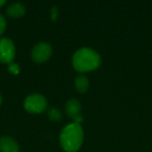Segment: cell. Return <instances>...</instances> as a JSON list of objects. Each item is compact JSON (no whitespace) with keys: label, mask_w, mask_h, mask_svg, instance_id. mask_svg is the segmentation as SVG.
I'll use <instances>...</instances> for the list:
<instances>
[{"label":"cell","mask_w":152,"mask_h":152,"mask_svg":"<svg viewBox=\"0 0 152 152\" xmlns=\"http://www.w3.org/2000/svg\"><path fill=\"white\" fill-rule=\"evenodd\" d=\"M74 69L80 73L91 72L96 70L101 64V56L91 48H80L77 50L72 58Z\"/></svg>","instance_id":"cell-1"},{"label":"cell","mask_w":152,"mask_h":152,"mask_svg":"<svg viewBox=\"0 0 152 152\" xmlns=\"http://www.w3.org/2000/svg\"><path fill=\"white\" fill-rule=\"evenodd\" d=\"M83 142V130L78 123L68 124L59 134V143L66 152H76L81 147Z\"/></svg>","instance_id":"cell-2"},{"label":"cell","mask_w":152,"mask_h":152,"mask_svg":"<svg viewBox=\"0 0 152 152\" xmlns=\"http://www.w3.org/2000/svg\"><path fill=\"white\" fill-rule=\"evenodd\" d=\"M47 107V100L43 95L32 94L25 98L24 100V108L31 114H40L43 113Z\"/></svg>","instance_id":"cell-3"},{"label":"cell","mask_w":152,"mask_h":152,"mask_svg":"<svg viewBox=\"0 0 152 152\" xmlns=\"http://www.w3.org/2000/svg\"><path fill=\"white\" fill-rule=\"evenodd\" d=\"M16 55V49L13 41L7 38L0 39V63L12 64Z\"/></svg>","instance_id":"cell-4"},{"label":"cell","mask_w":152,"mask_h":152,"mask_svg":"<svg viewBox=\"0 0 152 152\" xmlns=\"http://www.w3.org/2000/svg\"><path fill=\"white\" fill-rule=\"evenodd\" d=\"M52 54V48L48 43H40L36 45L31 51V58L36 63H44L48 61Z\"/></svg>","instance_id":"cell-5"},{"label":"cell","mask_w":152,"mask_h":152,"mask_svg":"<svg viewBox=\"0 0 152 152\" xmlns=\"http://www.w3.org/2000/svg\"><path fill=\"white\" fill-rule=\"evenodd\" d=\"M66 112H67V115L74 120L75 123H78L80 124V122L83 120V117L80 115L81 112V105L79 103L78 100L76 99H70L69 101L66 103Z\"/></svg>","instance_id":"cell-6"},{"label":"cell","mask_w":152,"mask_h":152,"mask_svg":"<svg viewBox=\"0 0 152 152\" xmlns=\"http://www.w3.org/2000/svg\"><path fill=\"white\" fill-rule=\"evenodd\" d=\"M0 152H19V146L13 137H3L0 139Z\"/></svg>","instance_id":"cell-7"},{"label":"cell","mask_w":152,"mask_h":152,"mask_svg":"<svg viewBox=\"0 0 152 152\" xmlns=\"http://www.w3.org/2000/svg\"><path fill=\"white\" fill-rule=\"evenodd\" d=\"M7 14L9 17L16 19V18H21L25 14V7L21 3H13L7 9Z\"/></svg>","instance_id":"cell-8"},{"label":"cell","mask_w":152,"mask_h":152,"mask_svg":"<svg viewBox=\"0 0 152 152\" xmlns=\"http://www.w3.org/2000/svg\"><path fill=\"white\" fill-rule=\"evenodd\" d=\"M89 79L86 77L85 75L78 76L77 78L75 79V89L79 92V93H86L89 89Z\"/></svg>","instance_id":"cell-9"},{"label":"cell","mask_w":152,"mask_h":152,"mask_svg":"<svg viewBox=\"0 0 152 152\" xmlns=\"http://www.w3.org/2000/svg\"><path fill=\"white\" fill-rule=\"evenodd\" d=\"M48 116L50 118V120L52 121H58L61 119V113L57 110L56 107H52L51 110H49Z\"/></svg>","instance_id":"cell-10"},{"label":"cell","mask_w":152,"mask_h":152,"mask_svg":"<svg viewBox=\"0 0 152 152\" xmlns=\"http://www.w3.org/2000/svg\"><path fill=\"white\" fill-rule=\"evenodd\" d=\"M9 71L11 72L12 74H14V75H17V74L20 72L19 65H18V64H14V63L10 64V66H9Z\"/></svg>","instance_id":"cell-11"},{"label":"cell","mask_w":152,"mask_h":152,"mask_svg":"<svg viewBox=\"0 0 152 152\" xmlns=\"http://www.w3.org/2000/svg\"><path fill=\"white\" fill-rule=\"evenodd\" d=\"M5 27H7V21L2 15H0V36L4 32Z\"/></svg>","instance_id":"cell-12"},{"label":"cell","mask_w":152,"mask_h":152,"mask_svg":"<svg viewBox=\"0 0 152 152\" xmlns=\"http://www.w3.org/2000/svg\"><path fill=\"white\" fill-rule=\"evenodd\" d=\"M56 16H57V9L56 7H53V9L51 10V18H52L53 20H55Z\"/></svg>","instance_id":"cell-13"},{"label":"cell","mask_w":152,"mask_h":152,"mask_svg":"<svg viewBox=\"0 0 152 152\" xmlns=\"http://www.w3.org/2000/svg\"><path fill=\"white\" fill-rule=\"evenodd\" d=\"M5 4V0H0V7Z\"/></svg>","instance_id":"cell-14"},{"label":"cell","mask_w":152,"mask_h":152,"mask_svg":"<svg viewBox=\"0 0 152 152\" xmlns=\"http://www.w3.org/2000/svg\"><path fill=\"white\" fill-rule=\"evenodd\" d=\"M1 102H2V97H1V95H0V104H1Z\"/></svg>","instance_id":"cell-15"}]
</instances>
